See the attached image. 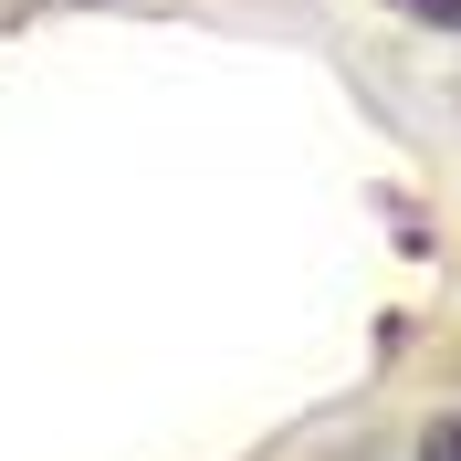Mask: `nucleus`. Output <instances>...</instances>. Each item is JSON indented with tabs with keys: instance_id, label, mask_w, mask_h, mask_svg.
<instances>
[{
	"instance_id": "nucleus-1",
	"label": "nucleus",
	"mask_w": 461,
	"mask_h": 461,
	"mask_svg": "<svg viewBox=\"0 0 461 461\" xmlns=\"http://www.w3.org/2000/svg\"><path fill=\"white\" fill-rule=\"evenodd\" d=\"M420 461H461V409H451V420H430V440H420Z\"/></svg>"
},
{
	"instance_id": "nucleus-2",
	"label": "nucleus",
	"mask_w": 461,
	"mask_h": 461,
	"mask_svg": "<svg viewBox=\"0 0 461 461\" xmlns=\"http://www.w3.org/2000/svg\"><path fill=\"white\" fill-rule=\"evenodd\" d=\"M388 11H409V22H440V32H461V0H388Z\"/></svg>"
}]
</instances>
